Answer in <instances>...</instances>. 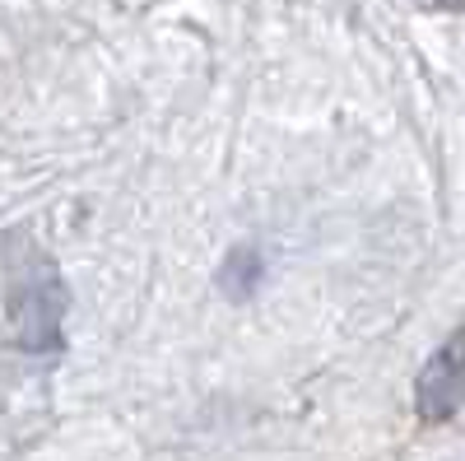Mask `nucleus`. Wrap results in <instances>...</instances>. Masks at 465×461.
<instances>
[{"label": "nucleus", "mask_w": 465, "mask_h": 461, "mask_svg": "<svg viewBox=\"0 0 465 461\" xmlns=\"http://www.w3.org/2000/svg\"><path fill=\"white\" fill-rule=\"evenodd\" d=\"M414 406L423 419H447L465 406V326L423 364L414 382Z\"/></svg>", "instance_id": "nucleus-1"}]
</instances>
